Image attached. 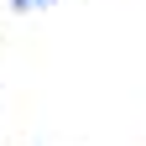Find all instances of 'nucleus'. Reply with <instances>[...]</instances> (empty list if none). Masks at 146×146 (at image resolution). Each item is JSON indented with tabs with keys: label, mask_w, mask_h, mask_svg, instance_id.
Returning a JSON list of instances; mask_svg holds the SVG:
<instances>
[{
	"label": "nucleus",
	"mask_w": 146,
	"mask_h": 146,
	"mask_svg": "<svg viewBox=\"0 0 146 146\" xmlns=\"http://www.w3.org/2000/svg\"><path fill=\"white\" fill-rule=\"evenodd\" d=\"M16 11H36V5H52V0H11Z\"/></svg>",
	"instance_id": "1"
}]
</instances>
